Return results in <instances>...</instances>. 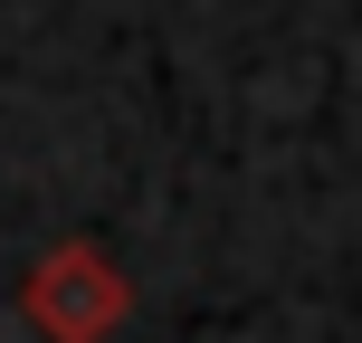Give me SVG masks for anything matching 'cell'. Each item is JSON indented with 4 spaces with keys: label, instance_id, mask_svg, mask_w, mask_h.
Wrapping results in <instances>:
<instances>
[{
    "label": "cell",
    "instance_id": "obj_1",
    "mask_svg": "<svg viewBox=\"0 0 362 343\" xmlns=\"http://www.w3.org/2000/svg\"><path fill=\"white\" fill-rule=\"evenodd\" d=\"M19 315L48 343H105V334H124V315H134V277L115 267V248H95V238H57L29 267V286H19Z\"/></svg>",
    "mask_w": 362,
    "mask_h": 343
}]
</instances>
